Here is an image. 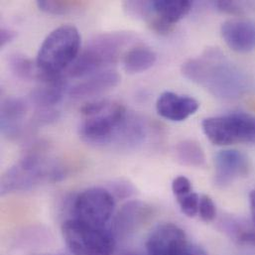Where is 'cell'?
<instances>
[{
  "instance_id": "83f0119b",
  "label": "cell",
  "mask_w": 255,
  "mask_h": 255,
  "mask_svg": "<svg viewBox=\"0 0 255 255\" xmlns=\"http://www.w3.org/2000/svg\"><path fill=\"white\" fill-rule=\"evenodd\" d=\"M216 6L220 11L229 13V14H241L243 9L241 5L235 1H218L216 2Z\"/></svg>"
},
{
  "instance_id": "4dcf8cb0",
  "label": "cell",
  "mask_w": 255,
  "mask_h": 255,
  "mask_svg": "<svg viewBox=\"0 0 255 255\" xmlns=\"http://www.w3.org/2000/svg\"><path fill=\"white\" fill-rule=\"evenodd\" d=\"M250 205H251V213L253 217V221L255 225V190L250 195Z\"/></svg>"
},
{
  "instance_id": "e0dca14e",
  "label": "cell",
  "mask_w": 255,
  "mask_h": 255,
  "mask_svg": "<svg viewBox=\"0 0 255 255\" xmlns=\"http://www.w3.org/2000/svg\"><path fill=\"white\" fill-rule=\"evenodd\" d=\"M67 91V85L63 77L49 83H43V86L34 89L29 96L30 102L38 110H53L61 103Z\"/></svg>"
},
{
  "instance_id": "f546056e",
  "label": "cell",
  "mask_w": 255,
  "mask_h": 255,
  "mask_svg": "<svg viewBox=\"0 0 255 255\" xmlns=\"http://www.w3.org/2000/svg\"><path fill=\"white\" fill-rule=\"evenodd\" d=\"M188 255H208V254H207V252L203 248H201L200 246L194 244L193 248L191 249V251H190V253H189Z\"/></svg>"
},
{
  "instance_id": "6da1fadb",
  "label": "cell",
  "mask_w": 255,
  "mask_h": 255,
  "mask_svg": "<svg viewBox=\"0 0 255 255\" xmlns=\"http://www.w3.org/2000/svg\"><path fill=\"white\" fill-rule=\"evenodd\" d=\"M182 74L219 99H238L249 88L246 74L218 49L186 61Z\"/></svg>"
},
{
  "instance_id": "5bb4252c",
  "label": "cell",
  "mask_w": 255,
  "mask_h": 255,
  "mask_svg": "<svg viewBox=\"0 0 255 255\" xmlns=\"http://www.w3.org/2000/svg\"><path fill=\"white\" fill-rule=\"evenodd\" d=\"M222 36L235 52L249 53L255 49V23L247 19H232L222 25Z\"/></svg>"
},
{
  "instance_id": "7402d4cb",
  "label": "cell",
  "mask_w": 255,
  "mask_h": 255,
  "mask_svg": "<svg viewBox=\"0 0 255 255\" xmlns=\"http://www.w3.org/2000/svg\"><path fill=\"white\" fill-rule=\"evenodd\" d=\"M38 8L48 14L65 15L80 10L85 6L81 1H54V0H39L37 1Z\"/></svg>"
},
{
  "instance_id": "8992f818",
  "label": "cell",
  "mask_w": 255,
  "mask_h": 255,
  "mask_svg": "<svg viewBox=\"0 0 255 255\" xmlns=\"http://www.w3.org/2000/svg\"><path fill=\"white\" fill-rule=\"evenodd\" d=\"M63 240L74 255H114L116 239L106 228L71 219L62 225Z\"/></svg>"
},
{
  "instance_id": "8fae6325",
  "label": "cell",
  "mask_w": 255,
  "mask_h": 255,
  "mask_svg": "<svg viewBox=\"0 0 255 255\" xmlns=\"http://www.w3.org/2000/svg\"><path fill=\"white\" fill-rule=\"evenodd\" d=\"M215 183L219 187H227L236 180L245 177L251 170L249 158L238 150L220 151L215 160Z\"/></svg>"
},
{
  "instance_id": "9c48e42d",
  "label": "cell",
  "mask_w": 255,
  "mask_h": 255,
  "mask_svg": "<svg viewBox=\"0 0 255 255\" xmlns=\"http://www.w3.org/2000/svg\"><path fill=\"white\" fill-rule=\"evenodd\" d=\"M116 200L110 190L94 187L83 191L74 202L75 218L98 228H106L114 216Z\"/></svg>"
},
{
  "instance_id": "277c9868",
  "label": "cell",
  "mask_w": 255,
  "mask_h": 255,
  "mask_svg": "<svg viewBox=\"0 0 255 255\" xmlns=\"http://www.w3.org/2000/svg\"><path fill=\"white\" fill-rule=\"evenodd\" d=\"M133 41L129 32L103 33L92 38L86 48L67 70L71 78H84L116 64L125 49Z\"/></svg>"
},
{
  "instance_id": "1f68e13d",
  "label": "cell",
  "mask_w": 255,
  "mask_h": 255,
  "mask_svg": "<svg viewBox=\"0 0 255 255\" xmlns=\"http://www.w3.org/2000/svg\"></svg>"
},
{
  "instance_id": "4fadbf2b",
  "label": "cell",
  "mask_w": 255,
  "mask_h": 255,
  "mask_svg": "<svg viewBox=\"0 0 255 255\" xmlns=\"http://www.w3.org/2000/svg\"><path fill=\"white\" fill-rule=\"evenodd\" d=\"M153 217V209L140 201L128 202L119 212L115 221V232L120 237L134 234Z\"/></svg>"
},
{
  "instance_id": "9a60e30c",
  "label": "cell",
  "mask_w": 255,
  "mask_h": 255,
  "mask_svg": "<svg viewBox=\"0 0 255 255\" xmlns=\"http://www.w3.org/2000/svg\"><path fill=\"white\" fill-rule=\"evenodd\" d=\"M121 79L120 74L116 71H101L74 85L68 90V94L72 99L75 100L93 98L116 88L121 83Z\"/></svg>"
},
{
  "instance_id": "ffe728a7",
  "label": "cell",
  "mask_w": 255,
  "mask_h": 255,
  "mask_svg": "<svg viewBox=\"0 0 255 255\" xmlns=\"http://www.w3.org/2000/svg\"><path fill=\"white\" fill-rule=\"evenodd\" d=\"M178 161L189 167L201 168L206 164V155L202 146L195 140H183L176 145Z\"/></svg>"
},
{
  "instance_id": "d4e9b609",
  "label": "cell",
  "mask_w": 255,
  "mask_h": 255,
  "mask_svg": "<svg viewBox=\"0 0 255 255\" xmlns=\"http://www.w3.org/2000/svg\"><path fill=\"white\" fill-rule=\"evenodd\" d=\"M198 215L205 223H211L216 219L217 208L213 199L210 196L203 195L200 197Z\"/></svg>"
},
{
  "instance_id": "3957f363",
  "label": "cell",
  "mask_w": 255,
  "mask_h": 255,
  "mask_svg": "<svg viewBox=\"0 0 255 255\" xmlns=\"http://www.w3.org/2000/svg\"><path fill=\"white\" fill-rule=\"evenodd\" d=\"M62 178V168L46 156L42 147H35L3 174L1 194L29 191L42 183L56 182Z\"/></svg>"
},
{
  "instance_id": "d6986e66",
  "label": "cell",
  "mask_w": 255,
  "mask_h": 255,
  "mask_svg": "<svg viewBox=\"0 0 255 255\" xmlns=\"http://www.w3.org/2000/svg\"><path fill=\"white\" fill-rule=\"evenodd\" d=\"M157 56L149 47L139 45L128 50L124 56V67L129 74H139L149 70L156 62Z\"/></svg>"
},
{
  "instance_id": "5b68a950",
  "label": "cell",
  "mask_w": 255,
  "mask_h": 255,
  "mask_svg": "<svg viewBox=\"0 0 255 255\" xmlns=\"http://www.w3.org/2000/svg\"><path fill=\"white\" fill-rule=\"evenodd\" d=\"M81 138L89 144L98 146L114 144L128 115L125 106L109 101L91 102L81 109Z\"/></svg>"
},
{
  "instance_id": "cb8c5ba5",
  "label": "cell",
  "mask_w": 255,
  "mask_h": 255,
  "mask_svg": "<svg viewBox=\"0 0 255 255\" xmlns=\"http://www.w3.org/2000/svg\"><path fill=\"white\" fill-rule=\"evenodd\" d=\"M181 211L189 218H194L198 215L199 212V204H200V197L197 193H190L183 197L176 199Z\"/></svg>"
},
{
  "instance_id": "4316f807",
  "label": "cell",
  "mask_w": 255,
  "mask_h": 255,
  "mask_svg": "<svg viewBox=\"0 0 255 255\" xmlns=\"http://www.w3.org/2000/svg\"><path fill=\"white\" fill-rule=\"evenodd\" d=\"M110 191L114 195V197L116 195L119 198H127V197H130L134 193V188L128 182L119 181L113 184L112 189Z\"/></svg>"
},
{
  "instance_id": "484cf974",
  "label": "cell",
  "mask_w": 255,
  "mask_h": 255,
  "mask_svg": "<svg viewBox=\"0 0 255 255\" xmlns=\"http://www.w3.org/2000/svg\"><path fill=\"white\" fill-rule=\"evenodd\" d=\"M172 191L176 199L193 192L191 181L185 176L176 177L172 182Z\"/></svg>"
},
{
  "instance_id": "30bf717a",
  "label": "cell",
  "mask_w": 255,
  "mask_h": 255,
  "mask_svg": "<svg viewBox=\"0 0 255 255\" xmlns=\"http://www.w3.org/2000/svg\"><path fill=\"white\" fill-rule=\"evenodd\" d=\"M193 246L185 231L172 223L156 227L145 244L147 255H188Z\"/></svg>"
},
{
  "instance_id": "7a4b0ae2",
  "label": "cell",
  "mask_w": 255,
  "mask_h": 255,
  "mask_svg": "<svg viewBox=\"0 0 255 255\" xmlns=\"http://www.w3.org/2000/svg\"><path fill=\"white\" fill-rule=\"evenodd\" d=\"M81 36L73 25H62L43 41L36 58L39 81L45 82L62 76L80 55Z\"/></svg>"
},
{
  "instance_id": "ac0fdd59",
  "label": "cell",
  "mask_w": 255,
  "mask_h": 255,
  "mask_svg": "<svg viewBox=\"0 0 255 255\" xmlns=\"http://www.w3.org/2000/svg\"><path fill=\"white\" fill-rule=\"evenodd\" d=\"M146 132L145 122L137 116L128 114L116 136L114 144L126 148H134L145 140Z\"/></svg>"
},
{
  "instance_id": "2e32d148",
  "label": "cell",
  "mask_w": 255,
  "mask_h": 255,
  "mask_svg": "<svg viewBox=\"0 0 255 255\" xmlns=\"http://www.w3.org/2000/svg\"><path fill=\"white\" fill-rule=\"evenodd\" d=\"M28 112L27 103L19 98H8L1 103V132L10 139L21 136L24 120Z\"/></svg>"
},
{
  "instance_id": "52a82bcc",
  "label": "cell",
  "mask_w": 255,
  "mask_h": 255,
  "mask_svg": "<svg viewBox=\"0 0 255 255\" xmlns=\"http://www.w3.org/2000/svg\"><path fill=\"white\" fill-rule=\"evenodd\" d=\"M193 3L188 0L128 1L125 8L128 14L143 18L158 34L166 35L191 11Z\"/></svg>"
},
{
  "instance_id": "7c38bea8",
  "label": "cell",
  "mask_w": 255,
  "mask_h": 255,
  "mask_svg": "<svg viewBox=\"0 0 255 255\" xmlns=\"http://www.w3.org/2000/svg\"><path fill=\"white\" fill-rule=\"evenodd\" d=\"M200 104L189 96H182L172 92L160 95L156 102L159 116L171 122H184L199 110Z\"/></svg>"
},
{
  "instance_id": "ba28073f",
  "label": "cell",
  "mask_w": 255,
  "mask_h": 255,
  "mask_svg": "<svg viewBox=\"0 0 255 255\" xmlns=\"http://www.w3.org/2000/svg\"><path fill=\"white\" fill-rule=\"evenodd\" d=\"M202 128L208 139L218 146L255 144V117L250 114L234 113L208 118Z\"/></svg>"
},
{
  "instance_id": "44dd1931",
  "label": "cell",
  "mask_w": 255,
  "mask_h": 255,
  "mask_svg": "<svg viewBox=\"0 0 255 255\" xmlns=\"http://www.w3.org/2000/svg\"><path fill=\"white\" fill-rule=\"evenodd\" d=\"M8 67L12 74L21 80L39 79V70L36 62L22 54H12L8 58Z\"/></svg>"
},
{
  "instance_id": "f1b7e54d",
  "label": "cell",
  "mask_w": 255,
  "mask_h": 255,
  "mask_svg": "<svg viewBox=\"0 0 255 255\" xmlns=\"http://www.w3.org/2000/svg\"><path fill=\"white\" fill-rule=\"evenodd\" d=\"M16 37V33L10 29L2 28L0 30V48H3L7 44L11 43Z\"/></svg>"
},
{
  "instance_id": "603a6c76",
  "label": "cell",
  "mask_w": 255,
  "mask_h": 255,
  "mask_svg": "<svg viewBox=\"0 0 255 255\" xmlns=\"http://www.w3.org/2000/svg\"><path fill=\"white\" fill-rule=\"evenodd\" d=\"M230 231L238 244L255 249V228L236 223L235 225H232Z\"/></svg>"
}]
</instances>
